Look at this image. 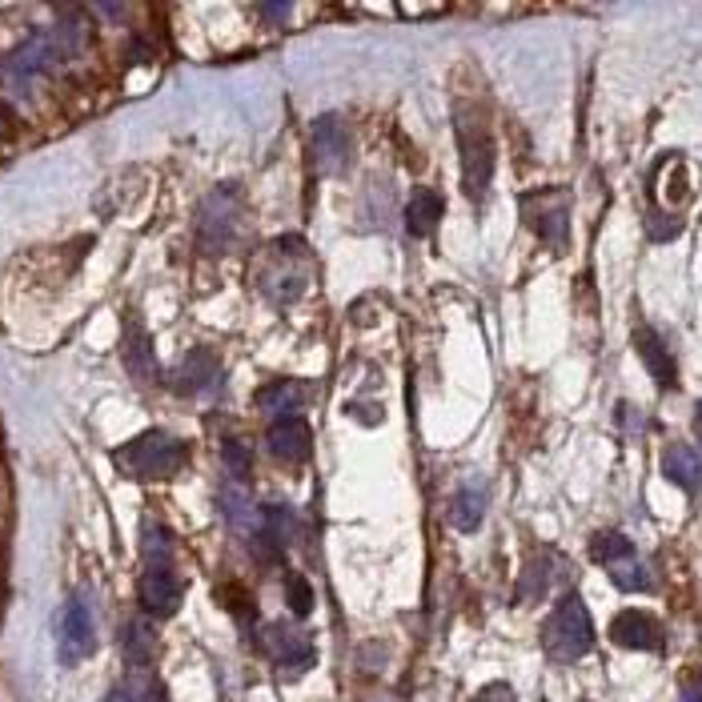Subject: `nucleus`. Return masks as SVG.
I'll use <instances>...</instances> for the list:
<instances>
[{
  "instance_id": "nucleus-3",
  "label": "nucleus",
  "mask_w": 702,
  "mask_h": 702,
  "mask_svg": "<svg viewBox=\"0 0 702 702\" xmlns=\"http://www.w3.org/2000/svg\"><path fill=\"white\" fill-rule=\"evenodd\" d=\"M113 461L129 474V478L157 482V478L181 474V466L190 461V450H185V441L173 438V434L145 430V434H136L133 441H125L121 450H113Z\"/></svg>"
},
{
  "instance_id": "nucleus-1",
  "label": "nucleus",
  "mask_w": 702,
  "mask_h": 702,
  "mask_svg": "<svg viewBox=\"0 0 702 702\" xmlns=\"http://www.w3.org/2000/svg\"><path fill=\"white\" fill-rule=\"evenodd\" d=\"M141 607L153 619H173L181 610V587L177 567H173V538L161 522L145 526V542H141Z\"/></svg>"
},
{
  "instance_id": "nucleus-14",
  "label": "nucleus",
  "mask_w": 702,
  "mask_h": 702,
  "mask_svg": "<svg viewBox=\"0 0 702 702\" xmlns=\"http://www.w3.org/2000/svg\"><path fill=\"white\" fill-rule=\"evenodd\" d=\"M230 233H233V201L230 193H213L205 201V217H201V242L217 253L221 245L230 242Z\"/></svg>"
},
{
  "instance_id": "nucleus-19",
  "label": "nucleus",
  "mask_w": 702,
  "mask_h": 702,
  "mask_svg": "<svg viewBox=\"0 0 702 702\" xmlns=\"http://www.w3.org/2000/svg\"><path fill=\"white\" fill-rule=\"evenodd\" d=\"M438 217H441V197L434 190H418L409 197L406 205V230L414 237H430L438 230Z\"/></svg>"
},
{
  "instance_id": "nucleus-8",
  "label": "nucleus",
  "mask_w": 702,
  "mask_h": 702,
  "mask_svg": "<svg viewBox=\"0 0 702 702\" xmlns=\"http://www.w3.org/2000/svg\"><path fill=\"white\" fill-rule=\"evenodd\" d=\"M262 650L273 659V667H282L285 679H297V674L314 667V642H309V634L289 627V622H269L262 630Z\"/></svg>"
},
{
  "instance_id": "nucleus-27",
  "label": "nucleus",
  "mask_w": 702,
  "mask_h": 702,
  "mask_svg": "<svg viewBox=\"0 0 702 702\" xmlns=\"http://www.w3.org/2000/svg\"><path fill=\"white\" fill-rule=\"evenodd\" d=\"M285 598H289V610H294L297 619H305V614L314 610V590H309V582H305L302 574L285 578Z\"/></svg>"
},
{
  "instance_id": "nucleus-18",
  "label": "nucleus",
  "mask_w": 702,
  "mask_h": 702,
  "mask_svg": "<svg viewBox=\"0 0 702 702\" xmlns=\"http://www.w3.org/2000/svg\"><path fill=\"white\" fill-rule=\"evenodd\" d=\"M125 366L136 381H157V357H153V346L141 325H129L125 334Z\"/></svg>"
},
{
  "instance_id": "nucleus-15",
  "label": "nucleus",
  "mask_w": 702,
  "mask_h": 702,
  "mask_svg": "<svg viewBox=\"0 0 702 702\" xmlns=\"http://www.w3.org/2000/svg\"><path fill=\"white\" fill-rule=\"evenodd\" d=\"M302 401H305V386L294 378H282V381H273V386L257 389V406H262L265 414H273L277 421L294 418V409H302Z\"/></svg>"
},
{
  "instance_id": "nucleus-26",
  "label": "nucleus",
  "mask_w": 702,
  "mask_h": 702,
  "mask_svg": "<svg viewBox=\"0 0 702 702\" xmlns=\"http://www.w3.org/2000/svg\"><path fill=\"white\" fill-rule=\"evenodd\" d=\"M225 470H230V478L233 482H245V478H250V466H253V458H250V446H245V441H225Z\"/></svg>"
},
{
  "instance_id": "nucleus-2",
  "label": "nucleus",
  "mask_w": 702,
  "mask_h": 702,
  "mask_svg": "<svg viewBox=\"0 0 702 702\" xmlns=\"http://www.w3.org/2000/svg\"><path fill=\"white\" fill-rule=\"evenodd\" d=\"M454 133H458L461 149V185L474 201H482L490 190L494 177V133H490V116L478 105H466L461 101L454 109Z\"/></svg>"
},
{
  "instance_id": "nucleus-10",
  "label": "nucleus",
  "mask_w": 702,
  "mask_h": 702,
  "mask_svg": "<svg viewBox=\"0 0 702 702\" xmlns=\"http://www.w3.org/2000/svg\"><path fill=\"white\" fill-rule=\"evenodd\" d=\"M269 454L273 458L289 461V466H302L309 454H314V434L302 418H282L269 426Z\"/></svg>"
},
{
  "instance_id": "nucleus-25",
  "label": "nucleus",
  "mask_w": 702,
  "mask_h": 702,
  "mask_svg": "<svg viewBox=\"0 0 702 702\" xmlns=\"http://www.w3.org/2000/svg\"><path fill=\"white\" fill-rule=\"evenodd\" d=\"M129 694H133V702H169L165 686H161V679L153 674V667H141V671H129Z\"/></svg>"
},
{
  "instance_id": "nucleus-24",
  "label": "nucleus",
  "mask_w": 702,
  "mask_h": 702,
  "mask_svg": "<svg viewBox=\"0 0 702 702\" xmlns=\"http://www.w3.org/2000/svg\"><path fill=\"white\" fill-rule=\"evenodd\" d=\"M610 582L619 590H627V594H639V590H650V570L639 562V555L622 558V562H614V567H607Z\"/></svg>"
},
{
  "instance_id": "nucleus-7",
  "label": "nucleus",
  "mask_w": 702,
  "mask_h": 702,
  "mask_svg": "<svg viewBox=\"0 0 702 702\" xmlns=\"http://www.w3.org/2000/svg\"><path fill=\"white\" fill-rule=\"evenodd\" d=\"M309 153H314V169L322 177H337L342 169L349 165V153H354V136L349 125L337 113H322L309 129Z\"/></svg>"
},
{
  "instance_id": "nucleus-21",
  "label": "nucleus",
  "mask_w": 702,
  "mask_h": 702,
  "mask_svg": "<svg viewBox=\"0 0 702 702\" xmlns=\"http://www.w3.org/2000/svg\"><path fill=\"white\" fill-rule=\"evenodd\" d=\"M125 659H129V671L153 667V659H157V634H153L145 622H129L125 627Z\"/></svg>"
},
{
  "instance_id": "nucleus-30",
  "label": "nucleus",
  "mask_w": 702,
  "mask_h": 702,
  "mask_svg": "<svg viewBox=\"0 0 702 702\" xmlns=\"http://www.w3.org/2000/svg\"><path fill=\"white\" fill-rule=\"evenodd\" d=\"M682 702H702V679H686V686H682Z\"/></svg>"
},
{
  "instance_id": "nucleus-5",
  "label": "nucleus",
  "mask_w": 702,
  "mask_h": 702,
  "mask_svg": "<svg viewBox=\"0 0 702 702\" xmlns=\"http://www.w3.org/2000/svg\"><path fill=\"white\" fill-rule=\"evenodd\" d=\"M93 607L84 602V594H69V602L61 607V622H57V659H61V667H81L84 659H93Z\"/></svg>"
},
{
  "instance_id": "nucleus-16",
  "label": "nucleus",
  "mask_w": 702,
  "mask_h": 702,
  "mask_svg": "<svg viewBox=\"0 0 702 702\" xmlns=\"http://www.w3.org/2000/svg\"><path fill=\"white\" fill-rule=\"evenodd\" d=\"M486 518V490L482 486H461L450 498V526L461 535H474Z\"/></svg>"
},
{
  "instance_id": "nucleus-11",
  "label": "nucleus",
  "mask_w": 702,
  "mask_h": 702,
  "mask_svg": "<svg viewBox=\"0 0 702 702\" xmlns=\"http://www.w3.org/2000/svg\"><path fill=\"white\" fill-rule=\"evenodd\" d=\"M221 381V362L210 349H193L177 369H173V389L177 394H210Z\"/></svg>"
},
{
  "instance_id": "nucleus-23",
  "label": "nucleus",
  "mask_w": 702,
  "mask_h": 702,
  "mask_svg": "<svg viewBox=\"0 0 702 702\" xmlns=\"http://www.w3.org/2000/svg\"><path fill=\"white\" fill-rule=\"evenodd\" d=\"M630 555H634V542L627 535H619V530H602V535L590 538V558L602 562V567H614V562H622Z\"/></svg>"
},
{
  "instance_id": "nucleus-22",
  "label": "nucleus",
  "mask_w": 702,
  "mask_h": 702,
  "mask_svg": "<svg viewBox=\"0 0 702 702\" xmlns=\"http://www.w3.org/2000/svg\"><path fill=\"white\" fill-rule=\"evenodd\" d=\"M555 562H558L555 555H542L522 570V582H518V598H522V602H538V598L550 590V582H555V570L550 567H555Z\"/></svg>"
},
{
  "instance_id": "nucleus-29",
  "label": "nucleus",
  "mask_w": 702,
  "mask_h": 702,
  "mask_svg": "<svg viewBox=\"0 0 702 702\" xmlns=\"http://www.w3.org/2000/svg\"><path fill=\"white\" fill-rule=\"evenodd\" d=\"M262 17H269V21H289V17H294V4H262Z\"/></svg>"
},
{
  "instance_id": "nucleus-6",
  "label": "nucleus",
  "mask_w": 702,
  "mask_h": 702,
  "mask_svg": "<svg viewBox=\"0 0 702 702\" xmlns=\"http://www.w3.org/2000/svg\"><path fill=\"white\" fill-rule=\"evenodd\" d=\"M522 217L526 225L542 237L546 245L555 253L567 250L570 242V217H567V193H558V190H542V193H526L522 201Z\"/></svg>"
},
{
  "instance_id": "nucleus-28",
  "label": "nucleus",
  "mask_w": 702,
  "mask_h": 702,
  "mask_svg": "<svg viewBox=\"0 0 702 702\" xmlns=\"http://www.w3.org/2000/svg\"><path fill=\"white\" fill-rule=\"evenodd\" d=\"M470 702H518V699H513V691L506 682H490V686H482Z\"/></svg>"
},
{
  "instance_id": "nucleus-4",
  "label": "nucleus",
  "mask_w": 702,
  "mask_h": 702,
  "mask_svg": "<svg viewBox=\"0 0 702 702\" xmlns=\"http://www.w3.org/2000/svg\"><path fill=\"white\" fill-rule=\"evenodd\" d=\"M542 647L555 662H578L590 654V647H594V619H590L587 602L578 594H567L550 610V619L542 622Z\"/></svg>"
},
{
  "instance_id": "nucleus-17",
  "label": "nucleus",
  "mask_w": 702,
  "mask_h": 702,
  "mask_svg": "<svg viewBox=\"0 0 702 702\" xmlns=\"http://www.w3.org/2000/svg\"><path fill=\"white\" fill-rule=\"evenodd\" d=\"M221 510H225L233 530H242V535H253V526L262 522V510H253L245 482H230L225 490H221Z\"/></svg>"
},
{
  "instance_id": "nucleus-12",
  "label": "nucleus",
  "mask_w": 702,
  "mask_h": 702,
  "mask_svg": "<svg viewBox=\"0 0 702 702\" xmlns=\"http://www.w3.org/2000/svg\"><path fill=\"white\" fill-rule=\"evenodd\" d=\"M634 349H639L642 366L650 369V378L659 381L662 389H674L679 386V366H674V354L667 349L654 329H634Z\"/></svg>"
},
{
  "instance_id": "nucleus-9",
  "label": "nucleus",
  "mask_w": 702,
  "mask_h": 702,
  "mask_svg": "<svg viewBox=\"0 0 702 702\" xmlns=\"http://www.w3.org/2000/svg\"><path fill=\"white\" fill-rule=\"evenodd\" d=\"M610 639L622 650H662V622L647 610H622L610 622Z\"/></svg>"
},
{
  "instance_id": "nucleus-20",
  "label": "nucleus",
  "mask_w": 702,
  "mask_h": 702,
  "mask_svg": "<svg viewBox=\"0 0 702 702\" xmlns=\"http://www.w3.org/2000/svg\"><path fill=\"white\" fill-rule=\"evenodd\" d=\"M262 530H265V538H269V542L289 546V542H297V530H302V522H297L294 506L269 502L262 510Z\"/></svg>"
},
{
  "instance_id": "nucleus-31",
  "label": "nucleus",
  "mask_w": 702,
  "mask_h": 702,
  "mask_svg": "<svg viewBox=\"0 0 702 702\" xmlns=\"http://www.w3.org/2000/svg\"><path fill=\"white\" fill-rule=\"evenodd\" d=\"M105 702H133V694L125 691V686H113V691H109V699Z\"/></svg>"
},
{
  "instance_id": "nucleus-13",
  "label": "nucleus",
  "mask_w": 702,
  "mask_h": 702,
  "mask_svg": "<svg viewBox=\"0 0 702 702\" xmlns=\"http://www.w3.org/2000/svg\"><path fill=\"white\" fill-rule=\"evenodd\" d=\"M662 474L686 494H699L702 486V461L691 446H667V454H662Z\"/></svg>"
},
{
  "instance_id": "nucleus-32",
  "label": "nucleus",
  "mask_w": 702,
  "mask_h": 702,
  "mask_svg": "<svg viewBox=\"0 0 702 702\" xmlns=\"http://www.w3.org/2000/svg\"><path fill=\"white\" fill-rule=\"evenodd\" d=\"M694 438L702 441V401H699V406H694Z\"/></svg>"
}]
</instances>
